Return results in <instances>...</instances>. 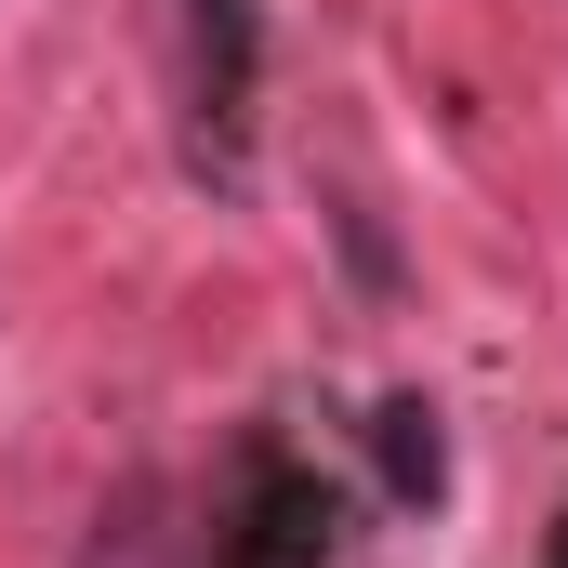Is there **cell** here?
Instances as JSON below:
<instances>
[{
  "label": "cell",
  "mask_w": 568,
  "mask_h": 568,
  "mask_svg": "<svg viewBox=\"0 0 568 568\" xmlns=\"http://www.w3.org/2000/svg\"><path fill=\"white\" fill-rule=\"evenodd\" d=\"M199 27H212V53H225V67H252V0H199Z\"/></svg>",
  "instance_id": "cell-2"
},
{
  "label": "cell",
  "mask_w": 568,
  "mask_h": 568,
  "mask_svg": "<svg viewBox=\"0 0 568 568\" xmlns=\"http://www.w3.org/2000/svg\"><path fill=\"white\" fill-rule=\"evenodd\" d=\"M436 463H449V449H436V410H424V397H397V410H384V489H397V503H424Z\"/></svg>",
  "instance_id": "cell-1"
}]
</instances>
